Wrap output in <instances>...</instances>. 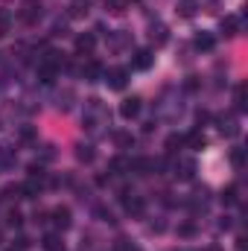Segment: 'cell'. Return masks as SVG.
I'll return each instance as SVG.
<instances>
[{
	"label": "cell",
	"instance_id": "7402d4cb",
	"mask_svg": "<svg viewBox=\"0 0 248 251\" xmlns=\"http://www.w3.org/2000/svg\"><path fill=\"white\" fill-rule=\"evenodd\" d=\"M231 164H234V167H243V164H246V149L237 146V149L231 152Z\"/></svg>",
	"mask_w": 248,
	"mask_h": 251
},
{
	"label": "cell",
	"instance_id": "e0dca14e",
	"mask_svg": "<svg viewBox=\"0 0 248 251\" xmlns=\"http://www.w3.org/2000/svg\"><path fill=\"white\" fill-rule=\"evenodd\" d=\"M70 15L73 18H85L88 15V0H73L70 3Z\"/></svg>",
	"mask_w": 248,
	"mask_h": 251
},
{
	"label": "cell",
	"instance_id": "7c38bea8",
	"mask_svg": "<svg viewBox=\"0 0 248 251\" xmlns=\"http://www.w3.org/2000/svg\"><path fill=\"white\" fill-rule=\"evenodd\" d=\"M193 173H196V161H178V164H175V176L193 178Z\"/></svg>",
	"mask_w": 248,
	"mask_h": 251
},
{
	"label": "cell",
	"instance_id": "cb8c5ba5",
	"mask_svg": "<svg viewBox=\"0 0 248 251\" xmlns=\"http://www.w3.org/2000/svg\"><path fill=\"white\" fill-rule=\"evenodd\" d=\"M181 143H184V137H178V134H170V137H167V152H178L175 146H181Z\"/></svg>",
	"mask_w": 248,
	"mask_h": 251
},
{
	"label": "cell",
	"instance_id": "4dcf8cb0",
	"mask_svg": "<svg viewBox=\"0 0 248 251\" xmlns=\"http://www.w3.org/2000/svg\"><path fill=\"white\" fill-rule=\"evenodd\" d=\"M196 88H198V79H196V76H190V79H187V91H196Z\"/></svg>",
	"mask_w": 248,
	"mask_h": 251
},
{
	"label": "cell",
	"instance_id": "f1b7e54d",
	"mask_svg": "<svg viewBox=\"0 0 248 251\" xmlns=\"http://www.w3.org/2000/svg\"><path fill=\"white\" fill-rule=\"evenodd\" d=\"M21 222H24V219H21V213H18V210H12V213H9V225H21Z\"/></svg>",
	"mask_w": 248,
	"mask_h": 251
},
{
	"label": "cell",
	"instance_id": "d6986e66",
	"mask_svg": "<svg viewBox=\"0 0 248 251\" xmlns=\"http://www.w3.org/2000/svg\"><path fill=\"white\" fill-rule=\"evenodd\" d=\"M76 158H79L82 164H91V161H94V149H91V146H79V149H76Z\"/></svg>",
	"mask_w": 248,
	"mask_h": 251
},
{
	"label": "cell",
	"instance_id": "ac0fdd59",
	"mask_svg": "<svg viewBox=\"0 0 248 251\" xmlns=\"http://www.w3.org/2000/svg\"><path fill=\"white\" fill-rule=\"evenodd\" d=\"M128 6H131L128 0H105V9H108V12H114V15H120V12H125Z\"/></svg>",
	"mask_w": 248,
	"mask_h": 251
},
{
	"label": "cell",
	"instance_id": "8fae6325",
	"mask_svg": "<svg viewBox=\"0 0 248 251\" xmlns=\"http://www.w3.org/2000/svg\"><path fill=\"white\" fill-rule=\"evenodd\" d=\"M44 251H64V240L59 234H47L44 237Z\"/></svg>",
	"mask_w": 248,
	"mask_h": 251
},
{
	"label": "cell",
	"instance_id": "3957f363",
	"mask_svg": "<svg viewBox=\"0 0 248 251\" xmlns=\"http://www.w3.org/2000/svg\"><path fill=\"white\" fill-rule=\"evenodd\" d=\"M38 15H41L38 0H26V3H24V9H21V21H24V24H35V21H38Z\"/></svg>",
	"mask_w": 248,
	"mask_h": 251
},
{
	"label": "cell",
	"instance_id": "9c48e42d",
	"mask_svg": "<svg viewBox=\"0 0 248 251\" xmlns=\"http://www.w3.org/2000/svg\"><path fill=\"white\" fill-rule=\"evenodd\" d=\"M222 32L225 35H237L240 32V18L237 15H225L222 18Z\"/></svg>",
	"mask_w": 248,
	"mask_h": 251
},
{
	"label": "cell",
	"instance_id": "83f0119b",
	"mask_svg": "<svg viewBox=\"0 0 248 251\" xmlns=\"http://www.w3.org/2000/svg\"><path fill=\"white\" fill-rule=\"evenodd\" d=\"M178 234H181V237H193V234H196V228L187 222V225H178Z\"/></svg>",
	"mask_w": 248,
	"mask_h": 251
},
{
	"label": "cell",
	"instance_id": "9a60e30c",
	"mask_svg": "<svg viewBox=\"0 0 248 251\" xmlns=\"http://www.w3.org/2000/svg\"><path fill=\"white\" fill-rule=\"evenodd\" d=\"M187 143H190V149H204L207 146V137L201 131H190L187 134Z\"/></svg>",
	"mask_w": 248,
	"mask_h": 251
},
{
	"label": "cell",
	"instance_id": "ba28073f",
	"mask_svg": "<svg viewBox=\"0 0 248 251\" xmlns=\"http://www.w3.org/2000/svg\"><path fill=\"white\" fill-rule=\"evenodd\" d=\"M175 12H178L181 18H193V15L198 12V0H178Z\"/></svg>",
	"mask_w": 248,
	"mask_h": 251
},
{
	"label": "cell",
	"instance_id": "44dd1931",
	"mask_svg": "<svg viewBox=\"0 0 248 251\" xmlns=\"http://www.w3.org/2000/svg\"><path fill=\"white\" fill-rule=\"evenodd\" d=\"M9 26H12V15H9L6 9H0V38L9 32Z\"/></svg>",
	"mask_w": 248,
	"mask_h": 251
},
{
	"label": "cell",
	"instance_id": "ffe728a7",
	"mask_svg": "<svg viewBox=\"0 0 248 251\" xmlns=\"http://www.w3.org/2000/svg\"><path fill=\"white\" fill-rule=\"evenodd\" d=\"M114 143H117V146H123V149H128V146L134 143V137H131L128 131H117V134H114Z\"/></svg>",
	"mask_w": 248,
	"mask_h": 251
},
{
	"label": "cell",
	"instance_id": "5b68a950",
	"mask_svg": "<svg viewBox=\"0 0 248 251\" xmlns=\"http://www.w3.org/2000/svg\"><path fill=\"white\" fill-rule=\"evenodd\" d=\"M94 47H97V35H94V32L76 35V53H91Z\"/></svg>",
	"mask_w": 248,
	"mask_h": 251
},
{
	"label": "cell",
	"instance_id": "4fadbf2b",
	"mask_svg": "<svg viewBox=\"0 0 248 251\" xmlns=\"http://www.w3.org/2000/svg\"><path fill=\"white\" fill-rule=\"evenodd\" d=\"M82 73H85V79H88V82H97V79L102 76V67H99L97 62H88L85 67H82Z\"/></svg>",
	"mask_w": 248,
	"mask_h": 251
},
{
	"label": "cell",
	"instance_id": "52a82bcc",
	"mask_svg": "<svg viewBox=\"0 0 248 251\" xmlns=\"http://www.w3.org/2000/svg\"><path fill=\"white\" fill-rule=\"evenodd\" d=\"M193 44H196V47H198V50H204V53H210V50H213V47H216V38H213V35H210V32H198V35H196V41H193Z\"/></svg>",
	"mask_w": 248,
	"mask_h": 251
},
{
	"label": "cell",
	"instance_id": "6da1fadb",
	"mask_svg": "<svg viewBox=\"0 0 248 251\" xmlns=\"http://www.w3.org/2000/svg\"><path fill=\"white\" fill-rule=\"evenodd\" d=\"M105 82H108L111 91H123L125 82H128V70H125V67H111V70L105 73Z\"/></svg>",
	"mask_w": 248,
	"mask_h": 251
},
{
	"label": "cell",
	"instance_id": "7a4b0ae2",
	"mask_svg": "<svg viewBox=\"0 0 248 251\" xmlns=\"http://www.w3.org/2000/svg\"><path fill=\"white\" fill-rule=\"evenodd\" d=\"M137 114H140V100L137 97H128V100L120 102V117L123 120H134Z\"/></svg>",
	"mask_w": 248,
	"mask_h": 251
},
{
	"label": "cell",
	"instance_id": "277c9868",
	"mask_svg": "<svg viewBox=\"0 0 248 251\" xmlns=\"http://www.w3.org/2000/svg\"><path fill=\"white\" fill-rule=\"evenodd\" d=\"M152 62H155L152 50H137V53H134V59H131V67H134V70H149Z\"/></svg>",
	"mask_w": 248,
	"mask_h": 251
},
{
	"label": "cell",
	"instance_id": "d4e9b609",
	"mask_svg": "<svg viewBox=\"0 0 248 251\" xmlns=\"http://www.w3.org/2000/svg\"><path fill=\"white\" fill-rule=\"evenodd\" d=\"M246 85H237V108H240V111H246Z\"/></svg>",
	"mask_w": 248,
	"mask_h": 251
},
{
	"label": "cell",
	"instance_id": "4316f807",
	"mask_svg": "<svg viewBox=\"0 0 248 251\" xmlns=\"http://www.w3.org/2000/svg\"><path fill=\"white\" fill-rule=\"evenodd\" d=\"M225 134H237V126H234V120H222V126H219Z\"/></svg>",
	"mask_w": 248,
	"mask_h": 251
},
{
	"label": "cell",
	"instance_id": "30bf717a",
	"mask_svg": "<svg viewBox=\"0 0 248 251\" xmlns=\"http://www.w3.org/2000/svg\"><path fill=\"white\" fill-rule=\"evenodd\" d=\"M53 225L62 228V231L70 225V210H67V207H56V210H53Z\"/></svg>",
	"mask_w": 248,
	"mask_h": 251
},
{
	"label": "cell",
	"instance_id": "8992f818",
	"mask_svg": "<svg viewBox=\"0 0 248 251\" xmlns=\"http://www.w3.org/2000/svg\"><path fill=\"white\" fill-rule=\"evenodd\" d=\"M56 70H59V67H56V59H50V62H44L38 67V79H41L44 85H50V82L56 79Z\"/></svg>",
	"mask_w": 248,
	"mask_h": 251
},
{
	"label": "cell",
	"instance_id": "5bb4252c",
	"mask_svg": "<svg viewBox=\"0 0 248 251\" xmlns=\"http://www.w3.org/2000/svg\"><path fill=\"white\" fill-rule=\"evenodd\" d=\"M149 38H152V44H164V41H167V26H164V24H155V26L149 29Z\"/></svg>",
	"mask_w": 248,
	"mask_h": 251
},
{
	"label": "cell",
	"instance_id": "2e32d148",
	"mask_svg": "<svg viewBox=\"0 0 248 251\" xmlns=\"http://www.w3.org/2000/svg\"><path fill=\"white\" fill-rule=\"evenodd\" d=\"M143 207H146V204H143V199H140V196H131V199H125V210H128V213L140 216V213H143Z\"/></svg>",
	"mask_w": 248,
	"mask_h": 251
},
{
	"label": "cell",
	"instance_id": "603a6c76",
	"mask_svg": "<svg viewBox=\"0 0 248 251\" xmlns=\"http://www.w3.org/2000/svg\"><path fill=\"white\" fill-rule=\"evenodd\" d=\"M111 170H114V173H123V170H131V161H125V158H114V161H111Z\"/></svg>",
	"mask_w": 248,
	"mask_h": 251
},
{
	"label": "cell",
	"instance_id": "f546056e",
	"mask_svg": "<svg viewBox=\"0 0 248 251\" xmlns=\"http://www.w3.org/2000/svg\"><path fill=\"white\" fill-rule=\"evenodd\" d=\"M117 249H120V251H140V249H134V246H128L125 240H120V243H117Z\"/></svg>",
	"mask_w": 248,
	"mask_h": 251
},
{
	"label": "cell",
	"instance_id": "484cf974",
	"mask_svg": "<svg viewBox=\"0 0 248 251\" xmlns=\"http://www.w3.org/2000/svg\"><path fill=\"white\" fill-rule=\"evenodd\" d=\"M222 199H225V204H234V201H237V187L231 184V187L222 193Z\"/></svg>",
	"mask_w": 248,
	"mask_h": 251
}]
</instances>
